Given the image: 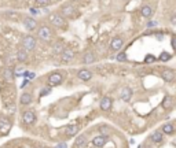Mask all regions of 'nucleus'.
I'll list each match as a JSON object with an SVG mask.
<instances>
[{
	"instance_id": "1",
	"label": "nucleus",
	"mask_w": 176,
	"mask_h": 148,
	"mask_svg": "<svg viewBox=\"0 0 176 148\" xmlns=\"http://www.w3.org/2000/svg\"><path fill=\"white\" fill-rule=\"evenodd\" d=\"M36 34H37V39L44 43H50L54 37V32L48 25H40L36 30Z\"/></svg>"
},
{
	"instance_id": "2",
	"label": "nucleus",
	"mask_w": 176,
	"mask_h": 148,
	"mask_svg": "<svg viewBox=\"0 0 176 148\" xmlns=\"http://www.w3.org/2000/svg\"><path fill=\"white\" fill-rule=\"evenodd\" d=\"M36 45H37V39L35 36H32V34L22 36V39H21V47L23 49H26L28 52H31V51H33L36 48Z\"/></svg>"
},
{
	"instance_id": "3",
	"label": "nucleus",
	"mask_w": 176,
	"mask_h": 148,
	"mask_svg": "<svg viewBox=\"0 0 176 148\" xmlns=\"http://www.w3.org/2000/svg\"><path fill=\"white\" fill-rule=\"evenodd\" d=\"M48 19H50L51 25L55 26V28H59L61 29V28L66 26V18L62 15L61 12H52V14H50Z\"/></svg>"
},
{
	"instance_id": "4",
	"label": "nucleus",
	"mask_w": 176,
	"mask_h": 148,
	"mask_svg": "<svg viewBox=\"0 0 176 148\" xmlns=\"http://www.w3.org/2000/svg\"><path fill=\"white\" fill-rule=\"evenodd\" d=\"M1 80L6 82V84H13V81H14V69L11 67V66H4V67H1Z\"/></svg>"
},
{
	"instance_id": "5",
	"label": "nucleus",
	"mask_w": 176,
	"mask_h": 148,
	"mask_svg": "<svg viewBox=\"0 0 176 148\" xmlns=\"http://www.w3.org/2000/svg\"><path fill=\"white\" fill-rule=\"evenodd\" d=\"M22 25H23V28L29 32L37 30V28H39L37 21H36L33 16H29V15H26L22 18Z\"/></svg>"
},
{
	"instance_id": "6",
	"label": "nucleus",
	"mask_w": 176,
	"mask_h": 148,
	"mask_svg": "<svg viewBox=\"0 0 176 148\" xmlns=\"http://www.w3.org/2000/svg\"><path fill=\"white\" fill-rule=\"evenodd\" d=\"M22 122L25 125H28V126H31L36 122V114H35V111L33 110H25L22 112Z\"/></svg>"
},
{
	"instance_id": "7",
	"label": "nucleus",
	"mask_w": 176,
	"mask_h": 148,
	"mask_svg": "<svg viewBox=\"0 0 176 148\" xmlns=\"http://www.w3.org/2000/svg\"><path fill=\"white\" fill-rule=\"evenodd\" d=\"M62 81H63V74H62V73H59V71L51 73V74L48 76V85H50V86L61 85Z\"/></svg>"
},
{
	"instance_id": "8",
	"label": "nucleus",
	"mask_w": 176,
	"mask_h": 148,
	"mask_svg": "<svg viewBox=\"0 0 176 148\" xmlns=\"http://www.w3.org/2000/svg\"><path fill=\"white\" fill-rule=\"evenodd\" d=\"M28 58H29V52H28L26 49H23L22 47L17 48V51H15V59L18 61V62H19V63L28 62Z\"/></svg>"
},
{
	"instance_id": "9",
	"label": "nucleus",
	"mask_w": 176,
	"mask_h": 148,
	"mask_svg": "<svg viewBox=\"0 0 176 148\" xmlns=\"http://www.w3.org/2000/svg\"><path fill=\"white\" fill-rule=\"evenodd\" d=\"M11 129V121L7 117H0V133L7 134Z\"/></svg>"
},
{
	"instance_id": "10",
	"label": "nucleus",
	"mask_w": 176,
	"mask_h": 148,
	"mask_svg": "<svg viewBox=\"0 0 176 148\" xmlns=\"http://www.w3.org/2000/svg\"><path fill=\"white\" fill-rule=\"evenodd\" d=\"M33 101V95L31 92H22V95L19 96V104L21 106H29Z\"/></svg>"
},
{
	"instance_id": "11",
	"label": "nucleus",
	"mask_w": 176,
	"mask_h": 148,
	"mask_svg": "<svg viewBox=\"0 0 176 148\" xmlns=\"http://www.w3.org/2000/svg\"><path fill=\"white\" fill-rule=\"evenodd\" d=\"M73 58H74V51L70 49V48H65L63 52L61 54L62 62H70V61H73Z\"/></svg>"
},
{
	"instance_id": "12",
	"label": "nucleus",
	"mask_w": 176,
	"mask_h": 148,
	"mask_svg": "<svg viewBox=\"0 0 176 148\" xmlns=\"http://www.w3.org/2000/svg\"><path fill=\"white\" fill-rule=\"evenodd\" d=\"M3 18H6L7 21H19V18H21V14L19 12H17V11H4L3 14H1Z\"/></svg>"
},
{
	"instance_id": "13",
	"label": "nucleus",
	"mask_w": 176,
	"mask_h": 148,
	"mask_svg": "<svg viewBox=\"0 0 176 148\" xmlns=\"http://www.w3.org/2000/svg\"><path fill=\"white\" fill-rule=\"evenodd\" d=\"M124 45V40L121 37H114V39L110 41V48L113 49V51H118V49H121Z\"/></svg>"
},
{
	"instance_id": "14",
	"label": "nucleus",
	"mask_w": 176,
	"mask_h": 148,
	"mask_svg": "<svg viewBox=\"0 0 176 148\" xmlns=\"http://www.w3.org/2000/svg\"><path fill=\"white\" fill-rule=\"evenodd\" d=\"M61 14L65 18H69L74 14V7L72 6V4H65V6H62V10H61Z\"/></svg>"
},
{
	"instance_id": "15",
	"label": "nucleus",
	"mask_w": 176,
	"mask_h": 148,
	"mask_svg": "<svg viewBox=\"0 0 176 148\" xmlns=\"http://www.w3.org/2000/svg\"><path fill=\"white\" fill-rule=\"evenodd\" d=\"M77 77L80 78L81 81H90L92 78V71L87 70V69H81V70L77 73Z\"/></svg>"
},
{
	"instance_id": "16",
	"label": "nucleus",
	"mask_w": 176,
	"mask_h": 148,
	"mask_svg": "<svg viewBox=\"0 0 176 148\" xmlns=\"http://www.w3.org/2000/svg\"><path fill=\"white\" fill-rule=\"evenodd\" d=\"M106 143H107V136H102V134L94 137V140H92V144L95 147H103Z\"/></svg>"
},
{
	"instance_id": "17",
	"label": "nucleus",
	"mask_w": 176,
	"mask_h": 148,
	"mask_svg": "<svg viewBox=\"0 0 176 148\" xmlns=\"http://www.w3.org/2000/svg\"><path fill=\"white\" fill-rule=\"evenodd\" d=\"M112 104H113L112 99L105 96V97L100 100V110H102V111H109V110L112 109Z\"/></svg>"
},
{
	"instance_id": "18",
	"label": "nucleus",
	"mask_w": 176,
	"mask_h": 148,
	"mask_svg": "<svg viewBox=\"0 0 176 148\" xmlns=\"http://www.w3.org/2000/svg\"><path fill=\"white\" fill-rule=\"evenodd\" d=\"M162 78L167 82H172L175 80V71L171 70V69H165V70L162 71Z\"/></svg>"
},
{
	"instance_id": "19",
	"label": "nucleus",
	"mask_w": 176,
	"mask_h": 148,
	"mask_svg": "<svg viewBox=\"0 0 176 148\" xmlns=\"http://www.w3.org/2000/svg\"><path fill=\"white\" fill-rule=\"evenodd\" d=\"M132 89H131L130 86H125V88H123L121 89V99H123L124 101H130L131 97H132Z\"/></svg>"
},
{
	"instance_id": "20",
	"label": "nucleus",
	"mask_w": 176,
	"mask_h": 148,
	"mask_svg": "<svg viewBox=\"0 0 176 148\" xmlns=\"http://www.w3.org/2000/svg\"><path fill=\"white\" fill-rule=\"evenodd\" d=\"M95 62V54L92 51H88L85 52V55L83 56V63L84 64H91V63Z\"/></svg>"
},
{
	"instance_id": "21",
	"label": "nucleus",
	"mask_w": 176,
	"mask_h": 148,
	"mask_svg": "<svg viewBox=\"0 0 176 148\" xmlns=\"http://www.w3.org/2000/svg\"><path fill=\"white\" fill-rule=\"evenodd\" d=\"M63 49H65V45H63V43H61V41H56L52 45V52L55 55H61L63 52Z\"/></svg>"
},
{
	"instance_id": "22",
	"label": "nucleus",
	"mask_w": 176,
	"mask_h": 148,
	"mask_svg": "<svg viewBox=\"0 0 176 148\" xmlns=\"http://www.w3.org/2000/svg\"><path fill=\"white\" fill-rule=\"evenodd\" d=\"M77 132H78V126L77 125H69L65 129V134L66 136H74Z\"/></svg>"
},
{
	"instance_id": "23",
	"label": "nucleus",
	"mask_w": 176,
	"mask_h": 148,
	"mask_svg": "<svg viewBox=\"0 0 176 148\" xmlns=\"http://www.w3.org/2000/svg\"><path fill=\"white\" fill-rule=\"evenodd\" d=\"M172 106H173V97L169 96V95L165 96L164 100H162V107H164V109H171Z\"/></svg>"
},
{
	"instance_id": "24",
	"label": "nucleus",
	"mask_w": 176,
	"mask_h": 148,
	"mask_svg": "<svg viewBox=\"0 0 176 148\" xmlns=\"http://www.w3.org/2000/svg\"><path fill=\"white\" fill-rule=\"evenodd\" d=\"M140 12H142V15L143 16L149 18V16H151V14H153V8L150 7V6H143L142 10H140Z\"/></svg>"
},
{
	"instance_id": "25",
	"label": "nucleus",
	"mask_w": 176,
	"mask_h": 148,
	"mask_svg": "<svg viewBox=\"0 0 176 148\" xmlns=\"http://www.w3.org/2000/svg\"><path fill=\"white\" fill-rule=\"evenodd\" d=\"M162 139H164V137H162V132H161V130H155V132L151 134V140H153L154 143H161Z\"/></svg>"
},
{
	"instance_id": "26",
	"label": "nucleus",
	"mask_w": 176,
	"mask_h": 148,
	"mask_svg": "<svg viewBox=\"0 0 176 148\" xmlns=\"http://www.w3.org/2000/svg\"><path fill=\"white\" fill-rule=\"evenodd\" d=\"M162 132L165 133V134H172V133L175 132V126L172 124H165L162 126Z\"/></svg>"
},
{
	"instance_id": "27",
	"label": "nucleus",
	"mask_w": 176,
	"mask_h": 148,
	"mask_svg": "<svg viewBox=\"0 0 176 148\" xmlns=\"http://www.w3.org/2000/svg\"><path fill=\"white\" fill-rule=\"evenodd\" d=\"M25 74V67L23 66H15L14 67V76L15 77H19V76H23Z\"/></svg>"
},
{
	"instance_id": "28",
	"label": "nucleus",
	"mask_w": 176,
	"mask_h": 148,
	"mask_svg": "<svg viewBox=\"0 0 176 148\" xmlns=\"http://www.w3.org/2000/svg\"><path fill=\"white\" fill-rule=\"evenodd\" d=\"M85 143V136L84 134H81V136H78L77 137V140H76V147H81L83 144Z\"/></svg>"
},
{
	"instance_id": "29",
	"label": "nucleus",
	"mask_w": 176,
	"mask_h": 148,
	"mask_svg": "<svg viewBox=\"0 0 176 148\" xmlns=\"http://www.w3.org/2000/svg\"><path fill=\"white\" fill-rule=\"evenodd\" d=\"M35 3H36L37 6H41V7H44V6H48V4L51 3V0H35Z\"/></svg>"
},
{
	"instance_id": "30",
	"label": "nucleus",
	"mask_w": 176,
	"mask_h": 148,
	"mask_svg": "<svg viewBox=\"0 0 176 148\" xmlns=\"http://www.w3.org/2000/svg\"><path fill=\"white\" fill-rule=\"evenodd\" d=\"M169 59H171V54H168V52H162L160 55V61H162V62H167Z\"/></svg>"
},
{
	"instance_id": "31",
	"label": "nucleus",
	"mask_w": 176,
	"mask_h": 148,
	"mask_svg": "<svg viewBox=\"0 0 176 148\" xmlns=\"http://www.w3.org/2000/svg\"><path fill=\"white\" fill-rule=\"evenodd\" d=\"M99 132H100V134H102V136H107V134L110 133V129H109L107 126H100Z\"/></svg>"
},
{
	"instance_id": "32",
	"label": "nucleus",
	"mask_w": 176,
	"mask_h": 148,
	"mask_svg": "<svg viewBox=\"0 0 176 148\" xmlns=\"http://www.w3.org/2000/svg\"><path fill=\"white\" fill-rule=\"evenodd\" d=\"M154 62H155V56L154 55H147L145 58V63H147V64L149 63H154Z\"/></svg>"
},
{
	"instance_id": "33",
	"label": "nucleus",
	"mask_w": 176,
	"mask_h": 148,
	"mask_svg": "<svg viewBox=\"0 0 176 148\" xmlns=\"http://www.w3.org/2000/svg\"><path fill=\"white\" fill-rule=\"evenodd\" d=\"M117 61H118V62H125V61H127L125 52H120V54L117 55Z\"/></svg>"
},
{
	"instance_id": "34",
	"label": "nucleus",
	"mask_w": 176,
	"mask_h": 148,
	"mask_svg": "<svg viewBox=\"0 0 176 148\" xmlns=\"http://www.w3.org/2000/svg\"><path fill=\"white\" fill-rule=\"evenodd\" d=\"M51 92V88L48 86V88H44V89H41V92H40V96H46Z\"/></svg>"
},
{
	"instance_id": "35",
	"label": "nucleus",
	"mask_w": 176,
	"mask_h": 148,
	"mask_svg": "<svg viewBox=\"0 0 176 148\" xmlns=\"http://www.w3.org/2000/svg\"><path fill=\"white\" fill-rule=\"evenodd\" d=\"M171 44H172V48L176 51V37H172V41H171Z\"/></svg>"
},
{
	"instance_id": "36",
	"label": "nucleus",
	"mask_w": 176,
	"mask_h": 148,
	"mask_svg": "<svg viewBox=\"0 0 176 148\" xmlns=\"http://www.w3.org/2000/svg\"><path fill=\"white\" fill-rule=\"evenodd\" d=\"M147 26H149V28H151V26H157V22H155V21H151V22L147 24Z\"/></svg>"
},
{
	"instance_id": "37",
	"label": "nucleus",
	"mask_w": 176,
	"mask_h": 148,
	"mask_svg": "<svg viewBox=\"0 0 176 148\" xmlns=\"http://www.w3.org/2000/svg\"><path fill=\"white\" fill-rule=\"evenodd\" d=\"M56 148H66V143H59L56 145Z\"/></svg>"
},
{
	"instance_id": "38",
	"label": "nucleus",
	"mask_w": 176,
	"mask_h": 148,
	"mask_svg": "<svg viewBox=\"0 0 176 148\" xmlns=\"http://www.w3.org/2000/svg\"><path fill=\"white\" fill-rule=\"evenodd\" d=\"M171 22L173 25H176V15H172V18H171Z\"/></svg>"
},
{
	"instance_id": "39",
	"label": "nucleus",
	"mask_w": 176,
	"mask_h": 148,
	"mask_svg": "<svg viewBox=\"0 0 176 148\" xmlns=\"http://www.w3.org/2000/svg\"><path fill=\"white\" fill-rule=\"evenodd\" d=\"M54 1H59V0H54Z\"/></svg>"
},
{
	"instance_id": "40",
	"label": "nucleus",
	"mask_w": 176,
	"mask_h": 148,
	"mask_svg": "<svg viewBox=\"0 0 176 148\" xmlns=\"http://www.w3.org/2000/svg\"><path fill=\"white\" fill-rule=\"evenodd\" d=\"M0 19H1V14H0Z\"/></svg>"
}]
</instances>
